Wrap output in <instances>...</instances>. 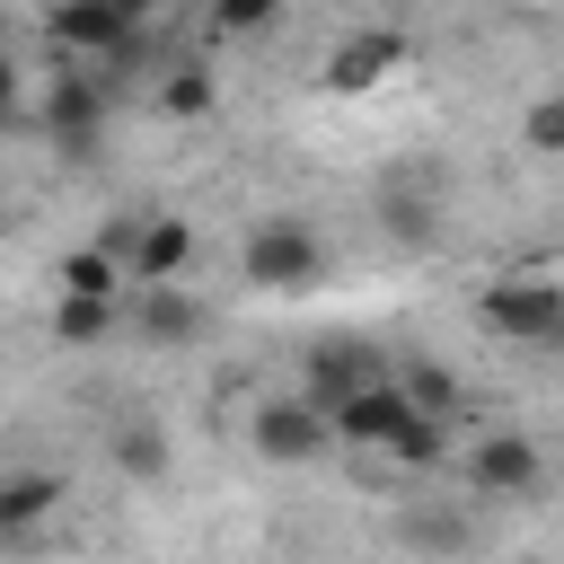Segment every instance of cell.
Returning a JSON list of instances; mask_svg holds the SVG:
<instances>
[{
  "instance_id": "1",
  "label": "cell",
  "mask_w": 564,
  "mask_h": 564,
  "mask_svg": "<svg viewBox=\"0 0 564 564\" xmlns=\"http://www.w3.org/2000/svg\"><path fill=\"white\" fill-rule=\"evenodd\" d=\"M106 256H123L132 282H176L185 256H194V229L176 212H141V220H115L106 229Z\"/></svg>"
},
{
  "instance_id": "2",
  "label": "cell",
  "mask_w": 564,
  "mask_h": 564,
  "mask_svg": "<svg viewBox=\"0 0 564 564\" xmlns=\"http://www.w3.org/2000/svg\"><path fill=\"white\" fill-rule=\"evenodd\" d=\"M476 317L511 344H555L564 352V282H494L476 300Z\"/></svg>"
},
{
  "instance_id": "3",
  "label": "cell",
  "mask_w": 564,
  "mask_h": 564,
  "mask_svg": "<svg viewBox=\"0 0 564 564\" xmlns=\"http://www.w3.org/2000/svg\"><path fill=\"white\" fill-rule=\"evenodd\" d=\"M238 264H247L256 291H300V282H317L326 256H317V229H308V220H264V229L247 238Z\"/></svg>"
},
{
  "instance_id": "4",
  "label": "cell",
  "mask_w": 564,
  "mask_h": 564,
  "mask_svg": "<svg viewBox=\"0 0 564 564\" xmlns=\"http://www.w3.org/2000/svg\"><path fill=\"white\" fill-rule=\"evenodd\" d=\"M132 326H141V344H194V335H212V308L185 282H132Z\"/></svg>"
},
{
  "instance_id": "5",
  "label": "cell",
  "mask_w": 564,
  "mask_h": 564,
  "mask_svg": "<svg viewBox=\"0 0 564 564\" xmlns=\"http://www.w3.org/2000/svg\"><path fill=\"white\" fill-rule=\"evenodd\" d=\"M53 44L62 53H132V9H115V0H53Z\"/></svg>"
},
{
  "instance_id": "6",
  "label": "cell",
  "mask_w": 564,
  "mask_h": 564,
  "mask_svg": "<svg viewBox=\"0 0 564 564\" xmlns=\"http://www.w3.org/2000/svg\"><path fill=\"white\" fill-rule=\"evenodd\" d=\"M44 132H53L62 150H97V79H88V70H62V79L44 88Z\"/></svg>"
},
{
  "instance_id": "7",
  "label": "cell",
  "mask_w": 564,
  "mask_h": 564,
  "mask_svg": "<svg viewBox=\"0 0 564 564\" xmlns=\"http://www.w3.org/2000/svg\"><path fill=\"white\" fill-rule=\"evenodd\" d=\"M308 388H317L326 414H335L344 397L379 388V352H370V344H317V352H308Z\"/></svg>"
},
{
  "instance_id": "8",
  "label": "cell",
  "mask_w": 564,
  "mask_h": 564,
  "mask_svg": "<svg viewBox=\"0 0 564 564\" xmlns=\"http://www.w3.org/2000/svg\"><path fill=\"white\" fill-rule=\"evenodd\" d=\"M335 441V414H308V405H264L256 414V449L264 458H317Z\"/></svg>"
},
{
  "instance_id": "9",
  "label": "cell",
  "mask_w": 564,
  "mask_h": 564,
  "mask_svg": "<svg viewBox=\"0 0 564 564\" xmlns=\"http://www.w3.org/2000/svg\"><path fill=\"white\" fill-rule=\"evenodd\" d=\"M476 485H485V494H538V449H529L520 432L476 441Z\"/></svg>"
},
{
  "instance_id": "10",
  "label": "cell",
  "mask_w": 564,
  "mask_h": 564,
  "mask_svg": "<svg viewBox=\"0 0 564 564\" xmlns=\"http://www.w3.org/2000/svg\"><path fill=\"white\" fill-rule=\"evenodd\" d=\"M132 273H123V256H106V247H79V256H62V300H115Z\"/></svg>"
},
{
  "instance_id": "11",
  "label": "cell",
  "mask_w": 564,
  "mask_h": 564,
  "mask_svg": "<svg viewBox=\"0 0 564 564\" xmlns=\"http://www.w3.org/2000/svg\"><path fill=\"white\" fill-rule=\"evenodd\" d=\"M53 502H62V485H53L44 467H18V476L0 485V529H35Z\"/></svg>"
},
{
  "instance_id": "12",
  "label": "cell",
  "mask_w": 564,
  "mask_h": 564,
  "mask_svg": "<svg viewBox=\"0 0 564 564\" xmlns=\"http://www.w3.org/2000/svg\"><path fill=\"white\" fill-rule=\"evenodd\" d=\"M388 62H397V44H388V35H361V44H335L326 79H335V88H370V79H379Z\"/></svg>"
},
{
  "instance_id": "13",
  "label": "cell",
  "mask_w": 564,
  "mask_h": 564,
  "mask_svg": "<svg viewBox=\"0 0 564 564\" xmlns=\"http://www.w3.org/2000/svg\"><path fill=\"white\" fill-rule=\"evenodd\" d=\"M115 458H123L132 476H159V467H167V441H159V423H123V432H115Z\"/></svg>"
},
{
  "instance_id": "14",
  "label": "cell",
  "mask_w": 564,
  "mask_h": 564,
  "mask_svg": "<svg viewBox=\"0 0 564 564\" xmlns=\"http://www.w3.org/2000/svg\"><path fill=\"white\" fill-rule=\"evenodd\" d=\"M115 326V300H62V335L70 344H88V335H106Z\"/></svg>"
},
{
  "instance_id": "15",
  "label": "cell",
  "mask_w": 564,
  "mask_h": 564,
  "mask_svg": "<svg viewBox=\"0 0 564 564\" xmlns=\"http://www.w3.org/2000/svg\"><path fill=\"white\" fill-rule=\"evenodd\" d=\"M405 538H414V546H458L467 520H458V511H405Z\"/></svg>"
},
{
  "instance_id": "16",
  "label": "cell",
  "mask_w": 564,
  "mask_h": 564,
  "mask_svg": "<svg viewBox=\"0 0 564 564\" xmlns=\"http://www.w3.org/2000/svg\"><path fill=\"white\" fill-rule=\"evenodd\" d=\"M159 97H167V115H203V106H212V70H176Z\"/></svg>"
},
{
  "instance_id": "17",
  "label": "cell",
  "mask_w": 564,
  "mask_h": 564,
  "mask_svg": "<svg viewBox=\"0 0 564 564\" xmlns=\"http://www.w3.org/2000/svg\"><path fill=\"white\" fill-rule=\"evenodd\" d=\"M529 150H564V97H546V106H529Z\"/></svg>"
},
{
  "instance_id": "18",
  "label": "cell",
  "mask_w": 564,
  "mask_h": 564,
  "mask_svg": "<svg viewBox=\"0 0 564 564\" xmlns=\"http://www.w3.org/2000/svg\"><path fill=\"white\" fill-rule=\"evenodd\" d=\"M273 9H282V0H212V18H220L229 35H256V26L273 18Z\"/></svg>"
},
{
  "instance_id": "19",
  "label": "cell",
  "mask_w": 564,
  "mask_h": 564,
  "mask_svg": "<svg viewBox=\"0 0 564 564\" xmlns=\"http://www.w3.org/2000/svg\"><path fill=\"white\" fill-rule=\"evenodd\" d=\"M405 397H414L423 414H449V379H441V370H414V379H405Z\"/></svg>"
},
{
  "instance_id": "20",
  "label": "cell",
  "mask_w": 564,
  "mask_h": 564,
  "mask_svg": "<svg viewBox=\"0 0 564 564\" xmlns=\"http://www.w3.org/2000/svg\"><path fill=\"white\" fill-rule=\"evenodd\" d=\"M115 9H132V18H141V9H150V0H115Z\"/></svg>"
}]
</instances>
